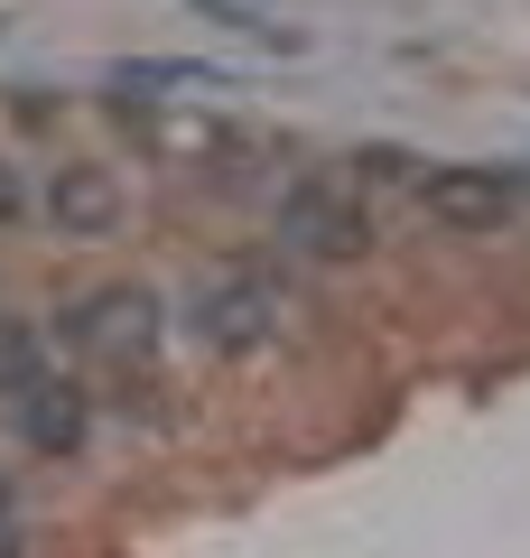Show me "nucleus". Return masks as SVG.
<instances>
[{
    "label": "nucleus",
    "instance_id": "1",
    "mask_svg": "<svg viewBox=\"0 0 530 558\" xmlns=\"http://www.w3.org/2000/svg\"><path fill=\"white\" fill-rule=\"evenodd\" d=\"M279 317H289V299H279V279L261 270H215L186 289V336L205 344V354H261V344L279 336Z\"/></svg>",
    "mask_w": 530,
    "mask_h": 558
},
{
    "label": "nucleus",
    "instance_id": "2",
    "mask_svg": "<svg viewBox=\"0 0 530 558\" xmlns=\"http://www.w3.org/2000/svg\"><path fill=\"white\" fill-rule=\"evenodd\" d=\"M530 205V168H484V159H456L419 178V215L447 223V233H511Z\"/></svg>",
    "mask_w": 530,
    "mask_h": 558
},
{
    "label": "nucleus",
    "instance_id": "3",
    "mask_svg": "<svg viewBox=\"0 0 530 558\" xmlns=\"http://www.w3.org/2000/svg\"><path fill=\"white\" fill-rule=\"evenodd\" d=\"M279 242H298L308 260H363V252H373V215H363L353 196L308 186V196L279 205Z\"/></svg>",
    "mask_w": 530,
    "mask_h": 558
},
{
    "label": "nucleus",
    "instance_id": "4",
    "mask_svg": "<svg viewBox=\"0 0 530 558\" xmlns=\"http://www.w3.org/2000/svg\"><path fill=\"white\" fill-rule=\"evenodd\" d=\"M149 336H158L149 289H103V299H84L75 317H65V344H75V354H140Z\"/></svg>",
    "mask_w": 530,
    "mask_h": 558
},
{
    "label": "nucleus",
    "instance_id": "5",
    "mask_svg": "<svg viewBox=\"0 0 530 558\" xmlns=\"http://www.w3.org/2000/svg\"><path fill=\"white\" fill-rule=\"evenodd\" d=\"M47 223H57L65 242H103L121 223V178L112 168H57V178H47Z\"/></svg>",
    "mask_w": 530,
    "mask_h": 558
},
{
    "label": "nucleus",
    "instance_id": "6",
    "mask_svg": "<svg viewBox=\"0 0 530 558\" xmlns=\"http://www.w3.org/2000/svg\"><path fill=\"white\" fill-rule=\"evenodd\" d=\"M112 84H121V94H224L233 65H205V57H121Z\"/></svg>",
    "mask_w": 530,
    "mask_h": 558
},
{
    "label": "nucleus",
    "instance_id": "7",
    "mask_svg": "<svg viewBox=\"0 0 530 558\" xmlns=\"http://www.w3.org/2000/svg\"><path fill=\"white\" fill-rule=\"evenodd\" d=\"M20 428H28V447H47V457H75L84 447V391L75 381H38L28 410H20Z\"/></svg>",
    "mask_w": 530,
    "mask_h": 558
},
{
    "label": "nucleus",
    "instance_id": "8",
    "mask_svg": "<svg viewBox=\"0 0 530 558\" xmlns=\"http://www.w3.org/2000/svg\"><path fill=\"white\" fill-rule=\"evenodd\" d=\"M47 381V363H38V336H28L20 317H0V400H28Z\"/></svg>",
    "mask_w": 530,
    "mask_h": 558
},
{
    "label": "nucleus",
    "instance_id": "9",
    "mask_svg": "<svg viewBox=\"0 0 530 558\" xmlns=\"http://www.w3.org/2000/svg\"><path fill=\"white\" fill-rule=\"evenodd\" d=\"M20 215V178H10V168H0V223Z\"/></svg>",
    "mask_w": 530,
    "mask_h": 558
}]
</instances>
